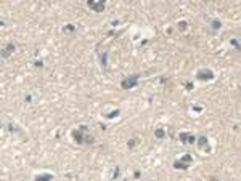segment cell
Listing matches in <instances>:
<instances>
[{"label": "cell", "instance_id": "1", "mask_svg": "<svg viewBox=\"0 0 241 181\" xmlns=\"http://www.w3.org/2000/svg\"><path fill=\"white\" fill-rule=\"evenodd\" d=\"M87 132H89V127L82 125L77 130H72V132H71V136L74 138V141H76L77 144H93V143H95V138H93L92 135H89Z\"/></svg>", "mask_w": 241, "mask_h": 181}, {"label": "cell", "instance_id": "2", "mask_svg": "<svg viewBox=\"0 0 241 181\" xmlns=\"http://www.w3.org/2000/svg\"><path fill=\"white\" fill-rule=\"evenodd\" d=\"M138 79H140V74H133V75H129V77L122 79L121 82V88L122 90H132L138 85Z\"/></svg>", "mask_w": 241, "mask_h": 181}, {"label": "cell", "instance_id": "3", "mask_svg": "<svg viewBox=\"0 0 241 181\" xmlns=\"http://www.w3.org/2000/svg\"><path fill=\"white\" fill-rule=\"evenodd\" d=\"M214 77H215L214 72H212L211 69H207V68H202V69H199V71L196 72V79L201 80V82H209V80H212Z\"/></svg>", "mask_w": 241, "mask_h": 181}, {"label": "cell", "instance_id": "4", "mask_svg": "<svg viewBox=\"0 0 241 181\" xmlns=\"http://www.w3.org/2000/svg\"><path fill=\"white\" fill-rule=\"evenodd\" d=\"M87 7L90 8L92 11H95V13H101L103 10H105L106 3H105V0H87Z\"/></svg>", "mask_w": 241, "mask_h": 181}, {"label": "cell", "instance_id": "5", "mask_svg": "<svg viewBox=\"0 0 241 181\" xmlns=\"http://www.w3.org/2000/svg\"><path fill=\"white\" fill-rule=\"evenodd\" d=\"M178 139H180V143H183V144H195L196 143V136L193 135V133H188V132L178 133Z\"/></svg>", "mask_w": 241, "mask_h": 181}, {"label": "cell", "instance_id": "6", "mask_svg": "<svg viewBox=\"0 0 241 181\" xmlns=\"http://www.w3.org/2000/svg\"><path fill=\"white\" fill-rule=\"evenodd\" d=\"M15 50H16V45H15L13 42H10L8 45L5 47V48H2V58H3V59L10 58V56L15 53Z\"/></svg>", "mask_w": 241, "mask_h": 181}, {"label": "cell", "instance_id": "7", "mask_svg": "<svg viewBox=\"0 0 241 181\" xmlns=\"http://www.w3.org/2000/svg\"><path fill=\"white\" fill-rule=\"evenodd\" d=\"M198 148H206V152H211V151H212L211 146H209V139H207V136H204V135L198 136Z\"/></svg>", "mask_w": 241, "mask_h": 181}, {"label": "cell", "instance_id": "8", "mask_svg": "<svg viewBox=\"0 0 241 181\" xmlns=\"http://www.w3.org/2000/svg\"><path fill=\"white\" fill-rule=\"evenodd\" d=\"M190 165H191V164H188V162H183V160H180V159H175V160L172 162V167L175 168V170H188Z\"/></svg>", "mask_w": 241, "mask_h": 181}, {"label": "cell", "instance_id": "9", "mask_svg": "<svg viewBox=\"0 0 241 181\" xmlns=\"http://www.w3.org/2000/svg\"><path fill=\"white\" fill-rule=\"evenodd\" d=\"M53 175H51V173H39V175H35V176H34V180H53Z\"/></svg>", "mask_w": 241, "mask_h": 181}, {"label": "cell", "instance_id": "10", "mask_svg": "<svg viewBox=\"0 0 241 181\" xmlns=\"http://www.w3.org/2000/svg\"><path fill=\"white\" fill-rule=\"evenodd\" d=\"M76 29H77V27L74 26V24H64V26H63V32L64 34H74V32H76Z\"/></svg>", "mask_w": 241, "mask_h": 181}, {"label": "cell", "instance_id": "11", "mask_svg": "<svg viewBox=\"0 0 241 181\" xmlns=\"http://www.w3.org/2000/svg\"><path fill=\"white\" fill-rule=\"evenodd\" d=\"M211 27H212V31H220V27H222V21L220 19H211Z\"/></svg>", "mask_w": 241, "mask_h": 181}, {"label": "cell", "instance_id": "12", "mask_svg": "<svg viewBox=\"0 0 241 181\" xmlns=\"http://www.w3.org/2000/svg\"><path fill=\"white\" fill-rule=\"evenodd\" d=\"M154 136H156L157 139L166 138V130H164V128H156V130H154Z\"/></svg>", "mask_w": 241, "mask_h": 181}, {"label": "cell", "instance_id": "13", "mask_svg": "<svg viewBox=\"0 0 241 181\" xmlns=\"http://www.w3.org/2000/svg\"><path fill=\"white\" fill-rule=\"evenodd\" d=\"M119 114H121V109H114V111H111L109 114H106V119H108V120H112V119H116Z\"/></svg>", "mask_w": 241, "mask_h": 181}, {"label": "cell", "instance_id": "14", "mask_svg": "<svg viewBox=\"0 0 241 181\" xmlns=\"http://www.w3.org/2000/svg\"><path fill=\"white\" fill-rule=\"evenodd\" d=\"M106 59H108V52H103L101 53V68H103V71H105V72H106V66H108Z\"/></svg>", "mask_w": 241, "mask_h": 181}, {"label": "cell", "instance_id": "15", "mask_svg": "<svg viewBox=\"0 0 241 181\" xmlns=\"http://www.w3.org/2000/svg\"><path fill=\"white\" fill-rule=\"evenodd\" d=\"M137 143H138V139H137V138H130V139L127 141V148H129V149L135 148V146H137Z\"/></svg>", "mask_w": 241, "mask_h": 181}, {"label": "cell", "instance_id": "16", "mask_svg": "<svg viewBox=\"0 0 241 181\" xmlns=\"http://www.w3.org/2000/svg\"><path fill=\"white\" fill-rule=\"evenodd\" d=\"M178 29L182 31V32H183V31H186V29H188V23H186V21H180V23H178Z\"/></svg>", "mask_w": 241, "mask_h": 181}, {"label": "cell", "instance_id": "17", "mask_svg": "<svg viewBox=\"0 0 241 181\" xmlns=\"http://www.w3.org/2000/svg\"><path fill=\"white\" fill-rule=\"evenodd\" d=\"M6 128H8V132H11V133H16V132H19V127H15V125H13V123H8V127H6Z\"/></svg>", "mask_w": 241, "mask_h": 181}, {"label": "cell", "instance_id": "18", "mask_svg": "<svg viewBox=\"0 0 241 181\" xmlns=\"http://www.w3.org/2000/svg\"><path fill=\"white\" fill-rule=\"evenodd\" d=\"M230 43L233 47H236V50H240V40L238 39H230Z\"/></svg>", "mask_w": 241, "mask_h": 181}, {"label": "cell", "instance_id": "19", "mask_svg": "<svg viewBox=\"0 0 241 181\" xmlns=\"http://www.w3.org/2000/svg\"><path fill=\"white\" fill-rule=\"evenodd\" d=\"M119 173H121V167H114V173H112V178H119Z\"/></svg>", "mask_w": 241, "mask_h": 181}, {"label": "cell", "instance_id": "20", "mask_svg": "<svg viewBox=\"0 0 241 181\" xmlns=\"http://www.w3.org/2000/svg\"><path fill=\"white\" fill-rule=\"evenodd\" d=\"M34 66L37 69H42V68H44V61H42V59H37V61L34 63Z\"/></svg>", "mask_w": 241, "mask_h": 181}, {"label": "cell", "instance_id": "21", "mask_svg": "<svg viewBox=\"0 0 241 181\" xmlns=\"http://www.w3.org/2000/svg\"><path fill=\"white\" fill-rule=\"evenodd\" d=\"M185 88H186L188 91H191V90H193V82H186V84H185Z\"/></svg>", "mask_w": 241, "mask_h": 181}, {"label": "cell", "instance_id": "22", "mask_svg": "<svg viewBox=\"0 0 241 181\" xmlns=\"http://www.w3.org/2000/svg\"><path fill=\"white\" fill-rule=\"evenodd\" d=\"M193 111H195V112H201L202 107H201V106H193Z\"/></svg>", "mask_w": 241, "mask_h": 181}, {"label": "cell", "instance_id": "23", "mask_svg": "<svg viewBox=\"0 0 241 181\" xmlns=\"http://www.w3.org/2000/svg\"><path fill=\"white\" fill-rule=\"evenodd\" d=\"M26 103H32V96H31V95H26Z\"/></svg>", "mask_w": 241, "mask_h": 181}, {"label": "cell", "instance_id": "24", "mask_svg": "<svg viewBox=\"0 0 241 181\" xmlns=\"http://www.w3.org/2000/svg\"><path fill=\"white\" fill-rule=\"evenodd\" d=\"M140 175H141V173H140V171L137 170V171H135V173H133V176H135V178H140Z\"/></svg>", "mask_w": 241, "mask_h": 181}]
</instances>
